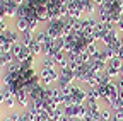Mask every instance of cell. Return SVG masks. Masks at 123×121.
<instances>
[]
</instances>
